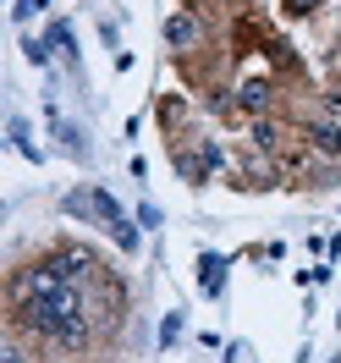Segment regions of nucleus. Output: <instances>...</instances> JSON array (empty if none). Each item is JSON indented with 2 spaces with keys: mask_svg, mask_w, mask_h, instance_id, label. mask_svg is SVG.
I'll return each instance as SVG.
<instances>
[{
  "mask_svg": "<svg viewBox=\"0 0 341 363\" xmlns=\"http://www.w3.org/2000/svg\"><path fill=\"white\" fill-rule=\"evenodd\" d=\"M89 292H83V281H61V286H50V292L28 297V303H11V319L23 325V330H39L45 341L55 347H67V352H83L94 341V325H89Z\"/></svg>",
  "mask_w": 341,
  "mask_h": 363,
  "instance_id": "1",
  "label": "nucleus"
},
{
  "mask_svg": "<svg viewBox=\"0 0 341 363\" xmlns=\"http://www.w3.org/2000/svg\"><path fill=\"white\" fill-rule=\"evenodd\" d=\"M67 209L72 215H94V220H105L111 226V237L121 242V248H138V231H133V220L121 215V204H116L105 187H89V193H72L67 199Z\"/></svg>",
  "mask_w": 341,
  "mask_h": 363,
  "instance_id": "2",
  "label": "nucleus"
},
{
  "mask_svg": "<svg viewBox=\"0 0 341 363\" xmlns=\"http://www.w3.org/2000/svg\"><path fill=\"white\" fill-rule=\"evenodd\" d=\"M165 45L171 50H193L199 45V17H193V11H177V17L165 23Z\"/></svg>",
  "mask_w": 341,
  "mask_h": 363,
  "instance_id": "3",
  "label": "nucleus"
},
{
  "mask_svg": "<svg viewBox=\"0 0 341 363\" xmlns=\"http://www.w3.org/2000/svg\"><path fill=\"white\" fill-rule=\"evenodd\" d=\"M275 105V89L270 83H264V77H248V83H242V111H253V116H264Z\"/></svg>",
  "mask_w": 341,
  "mask_h": 363,
  "instance_id": "4",
  "label": "nucleus"
},
{
  "mask_svg": "<svg viewBox=\"0 0 341 363\" xmlns=\"http://www.w3.org/2000/svg\"><path fill=\"white\" fill-rule=\"evenodd\" d=\"M308 143H314L319 155H341V127H330V121H314V127H308Z\"/></svg>",
  "mask_w": 341,
  "mask_h": 363,
  "instance_id": "5",
  "label": "nucleus"
},
{
  "mask_svg": "<svg viewBox=\"0 0 341 363\" xmlns=\"http://www.w3.org/2000/svg\"><path fill=\"white\" fill-rule=\"evenodd\" d=\"M199 270H204V275H199V281H204V292L215 297V292H220V281H226V259H220V253H204V259H199Z\"/></svg>",
  "mask_w": 341,
  "mask_h": 363,
  "instance_id": "6",
  "label": "nucleus"
},
{
  "mask_svg": "<svg viewBox=\"0 0 341 363\" xmlns=\"http://www.w3.org/2000/svg\"><path fill=\"white\" fill-rule=\"evenodd\" d=\"M50 50H55V55H77V39H72V23H50V39H45Z\"/></svg>",
  "mask_w": 341,
  "mask_h": 363,
  "instance_id": "7",
  "label": "nucleus"
},
{
  "mask_svg": "<svg viewBox=\"0 0 341 363\" xmlns=\"http://www.w3.org/2000/svg\"><path fill=\"white\" fill-rule=\"evenodd\" d=\"M6 133H11V143H17L28 160H45V155H39V143L28 138V121H23V116H11V127H6Z\"/></svg>",
  "mask_w": 341,
  "mask_h": 363,
  "instance_id": "8",
  "label": "nucleus"
},
{
  "mask_svg": "<svg viewBox=\"0 0 341 363\" xmlns=\"http://www.w3.org/2000/svg\"><path fill=\"white\" fill-rule=\"evenodd\" d=\"M55 138L67 143L72 155H83V138H77V127H72V121H61V116H55Z\"/></svg>",
  "mask_w": 341,
  "mask_h": 363,
  "instance_id": "9",
  "label": "nucleus"
},
{
  "mask_svg": "<svg viewBox=\"0 0 341 363\" xmlns=\"http://www.w3.org/2000/svg\"><path fill=\"white\" fill-rule=\"evenodd\" d=\"M253 143H259V149H275V143H281V127H275V121H259V127H253Z\"/></svg>",
  "mask_w": 341,
  "mask_h": 363,
  "instance_id": "10",
  "label": "nucleus"
},
{
  "mask_svg": "<svg viewBox=\"0 0 341 363\" xmlns=\"http://www.w3.org/2000/svg\"><path fill=\"white\" fill-rule=\"evenodd\" d=\"M177 336H182V314H165V325H160V347H171Z\"/></svg>",
  "mask_w": 341,
  "mask_h": 363,
  "instance_id": "11",
  "label": "nucleus"
},
{
  "mask_svg": "<svg viewBox=\"0 0 341 363\" xmlns=\"http://www.w3.org/2000/svg\"><path fill=\"white\" fill-rule=\"evenodd\" d=\"M264 55H270V61H275V67H292V50H286V45H281V39H270V45H264Z\"/></svg>",
  "mask_w": 341,
  "mask_h": 363,
  "instance_id": "12",
  "label": "nucleus"
},
{
  "mask_svg": "<svg viewBox=\"0 0 341 363\" xmlns=\"http://www.w3.org/2000/svg\"><path fill=\"white\" fill-rule=\"evenodd\" d=\"M11 11H17V23H28V17H33V11H39V0H17V6H11Z\"/></svg>",
  "mask_w": 341,
  "mask_h": 363,
  "instance_id": "13",
  "label": "nucleus"
},
{
  "mask_svg": "<svg viewBox=\"0 0 341 363\" xmlns=\"http://www.w3.org/2000/svg\"><path fill=\"white\" fill-rule=\"evenodd\" d=\"M314 6H319V0H286V11H292V17H308Z\"/></svg>",
  "mask_w": 341,
  "mask_h": 363,
  "instance_id": "14",
  "label": "nucleus"
}]
</instances>
